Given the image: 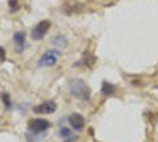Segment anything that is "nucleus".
I'll use <instances>...</instances> for the list:
<instances>
[{
  "label": "nucleus",
  "mask_w": 158,
  "mask_h": 142,
  "mask_svg": "<svg viewBox=\"0 0 158 142\" xmlns=\"http://www.w3.org/2000/svg\"><path fill=\"white\" fill-rule=\"evenodd\" d=\"M13 41L16 45V50L18 53H22L26 47V33L24 31H17L13 34Z\"/></svg>",
  "instance_id": "7"
},
{
  "label": "nucleus",
  "mask_w": 158,
  "mask_h": 142,
  "mask_svg": "<svg viewBox=\"0 0 158 142\" xmlns=\"http://www.w3.org/2000/svg\"><path fill=\"white\" fill-rule=\"evenodd\" d=\"M50 27H51V23H50L49 20H42V22H40V23L33 27V30H32V32H31L32 39L42 40L45 37V34L48 33V31L50 30Z\"/></svg>",
  "instance_id": "4"
},
{
  "label": "nucleus",
  "mask_w": 158,
  "mask_h": 142,
  "mask_svg": "<svg viewBox=\"0 0 158 142\" xmlns=\"http://www.w3.org/2000/svg\"><path fill=\"white\" fill-rule=\"evenodd\" d=\"M69 93L81 101H89L90 98V89L85 81L80 78L71 79L69 82Z\"/></svg>",
  "instance_id": "1"
},
{
  "label": "nucleus",
  "mask_w": 158,
  "mask_h": 142,
  "mask_svg": "<svg viewBox=\"0 0 158 142\" xmlns=\"http://www.w3.org/2000/svg\"><path fill=\"white\" fill-rule=\"evenodd\" d=\"M8 6H10V8L12 10V11H16V10H18V1L17 0H10L8 1Z\"/></svg>",
  "instance_id": "12"
},
{
  "label": "nucleus",
  "mask_w": 158,
  "mask_h": 142,
  "mask_svg": "<svg viewBox=\"0 0 158 142\" xmlns=\"http://www.w3.org/2000/svg\"><path fill=\"white\" fill-rule=\"evenodd\" d=\"M6 59V51L2 46H0V63H4Z\"/></svg>",
  "instance_id": "13"
},
{
  "label": "nucleus",
  "mask_w": 158,
  "mask_h": 142,
  "mask_svg": "<svg viewBox=\"0 0 158 142\" xmlns=\"http://www.w3.org/2000/svg\"><path fill=\"white\" fill-rule=\"evenodd\" d=\"M50 128V122L47 118H31L27 122V130L33 135H40Z\"/></svg>",
  "instance_id": "2"
},
{
  "label": "nucleus",
  "mask_w": 158,
  "mask_h": 142,
  "mask_svg": "<svg viewBox=\"0 0 158 142\" xmlns=\"http://www.w3.org/2000/svg\"><path fill=\"white\" fill-rule=\"evenodd\" d=\"M60 56H61V52L57 49L48 50L47 52H44L40 58L38 66L40 68H51V66H54L58 62Z\"/></svg>",
  "instance_id": "3"
},
{
  "label": "nucleus",
  "mask_w": 158,
  "mask_h": 142,
  "mask_svg": "<svg viewBox=\"0 0 158 142\" xmlns=\"http://www.w3.org/2000/svg\"><path fill=\"white\" fill-rule=\"evenodd\" d=\"M68 122L73 128V130H75V132H82L83 128H85V124H86L85 117L81 114H77V112L71 114L68 118Z\"/></svg>",
  "instance_id": "6"
},
{
  "label": "nucleus",
  "mask_w": 158,
  "mask_h": 142,
  "mask_svg": "<svg viewBox=\"0 0 158 142\" xmlns=\"http://www.w3.org/2000/svg\"><path fill=\"white\" fill-rule=\"evenodd\" d=\"M101 94L105 96H112V95L115 94V87L111 84L110 82L103 81L102 85H101Z\"/></svg>",
  "instance_id": "10"
},
{
  "label": "nucleus",
  "mask_w": 158,
  "mask_h": 142,
  "mask_svg": "<svg viewBox=\"0 0 158 142\" xmlns=\"http://www.w3.org/2000/svg\"><path fill=\"white\" fill-rule=\"evenodd\" d=\"M58 136L61 139H63L65 142H70L76 139V136L73 135V130L68 127H61L58 130Z\"/></svg>",
  "instance_id": "9"
},
{
  "label": "nucleus",
  "mask_w": 158,
  "mask_h": 142,
  "mask_svg": "<svg viewBox=\"0 0 158 142\" xmlns=\"http://www.w3.org/2000/svg\"><path fill=\"white\" fill-rule=\"evenodd\" d=\"M50 41H51V45L57 47V49H65V47L68 46V39H67V37L63 36V34H61V33L55 34L51 38Z\"/></svg>",
  "instance_id": "8"
},
{
  "label": "nucleus",
  "mask_w": 158,
  "mask_h": 142,
  "mask_svg": "<svg viewBox=\"0 0 158 142\" xmlns=\"http://www.w3.org/2000/svg\"><path fill=\"white\" fill-rule=\"evenodd\" d=\"M33 112L35 114H40V115H50L54 114L57 110V104L54 101H45V102L40 103L38 105L33 107Z\"/></svg>",
  "instance_id": "5"
},
{
  "label": "nucleus",
  "mask_w": 158,
  "mask_h": 142,
  "mask_svg": "<svg viewBox=\"0 0 158 142\" xmlns=\"http://www.w3.org/2000/svg\"><path fill=\"white\" fill-rule=\"evenodd\" d=\"M1 98H2V102H4L5 108H6L7 110H10V109L12 108V100H11L10 95L6 94V93H4V94L1 95Z\"/></svg>",
  "instance_id": "11"
}]
</instances>
